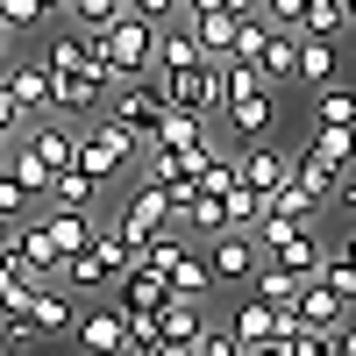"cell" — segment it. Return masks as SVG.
<instances>
[{
  "mask_svg": "<svg viewBox=\"0 0 356 356\" xmlns=\"http://www.w3.org/2000/svg\"><path fill=\"white\" fill-rule=\"evenodd\" d=\"M143 150H150V143H143L136 129H122L114 114H100V122L86 129V143H79V164L93 171L100 186H114V178H122V171H129V164H136Z\"/></svg>",
  "mask_w": 356,
  "mask_h": 356,
  "instance_id": "obj_1",
  "label": "cell"
},
{
  "mask_svg": "<svg viewBox=\"0 0 356 356\" xmlns=\"http://www.w3.org/2000/svg\"><path fill=\"white\" fill-rule=\"evenodd\" d=\"M150 86L171 100V107H193V114H214L221 122V107H228V86H221V57H200V65L186 72H150Z\"/></svg>",
  "mask_w": 356,
  "mask_h": 356,
  "instance_id": "obj_2",
  "label": "cell"
},
{
  "mask_svg": "<svg viewBox=\"0 0 356 356\" xmlns=\"http://www.w3.org/2000/svg\"><path fill=\"white\" fill-rule=\"evenodd\" d=\"M107 114H114L122 129H136L143 143H157V136H164V114H171V100L157 93L150 79H129V86H114V107H107Z\"/></svg>",
  "mask_w": 356,
  "mask_h": 356,
  "instance_id": "obj_3",
  "label": "cell"
},
{
  "mask_svg": "<svg viewBox=\"0 0 356 356\" xmlns=\"http://www.w3.org/2000/svg\"><path fill=\"white\" fill-rule=\"evenodd\" d=\"M221 122H228V136H235V143H271V129H278V86H250V93H228Z\"/></svg>",
  "mask_w": 356,
  "mask_h": 356,
  "instance_id": "obj_4",
  "label": "cell"
},
{
  "mask_svg": "<svg viewBox=\"0 0 356 356\" xmlns=\"http://www.w3.org/2000/svg\"><path fill=\"white\" fill-rule=\"evenodd\" d=\"M207 264H214L221 285H250L257 264H264V243L250 228H221V235H207Z\"/></svg>",
  "mask_w": 356,
  "mask_h": 356,
  "instance_id": "obj_5",
  "label": "cell"
},
{
  "mask_svg": "<svg viewBox=\"0 0 356 356\" xmlns=\"http://www.w3.org/2000/svg\"><path fill=\"white\" fill-rule=\"evenodd\" d=\"M0 86L29 107V122H43V114H57V72L43 65V57H15L8 72H0Z\"/></svg>",
  "mask_w": 356,
  "mask_h": 356,
  "instance_id": "obj_6",
  "label": "cell"
},
{
  "mask_svg": "<svg viewBox=\"0 0 356 356\" xmlns=\"http://www.w3.org/2000/svg\"><path fill=\"white\" fill-rule=\"evenodd\" d=\"M122 228L136 235V243H150V235H164V228H178V207H171V193L157 186V178H143V186L122 200Z\"/></svg>",
  "mask_w": 356,
  "mask_h": 356,
  "instance_id": "obj_7",
  "label": "cell"
},
{
  "mask_svg": "<svg viewBox=\"0 0 356 356\" xmlns=\"http://www.w3.org/2000/svg\"><path fill=\"white\" fill-rule=\"evenodd\" d=\"M72 342H79V356H122L129 349V314L122 307H86Z\"/></svg>",
  "mask_w": 356,
  "mask_h": 356,
  "instance_id": "obj_8",
  "label": "cell"
},
{
  "mask_svg": "<svg viewBox=\"0 0 356 356\" xmlns=\"http://www.w3.org/2000/svg\"><path fill=\"white\" fill-rule=\"evenodd\" d=\"M235 171H243V186H250V193L271 200L285 178H292V150H278V143H243V150H235Z\"/></svg>",
  "mask_w": 356,
  "mask_h": 356,
  "instance_id": "obj_9",
  "label": "cell"
},
{
  "mask_svg": "<svg viewBox=\"0 0 356 356\" xmlns=\"http://www.w3.org/2000/svg\"><path fill=\"white\" fill-rule=\"evenodd\" d=\"M171 300V278L157 271V264H129L122 278H114V307L122 314H157Z\"/></svg>",
  "mask_w": 356,
  "mask_h": 356,
  "instance_id": "obj_10",
  "label": "cell"
},
{
  "mask_svg": "<svg viewBox=\"0 0 356 356\" xmlns=\"http://www.w3.org/2000/svg\"><path fill=\"white\" fill-rule=\"evenodd\" d=\"M79 143H86V129H72V114H43V122L29 129V150H36L50 171H72L79 164Z\"/></svg>",
  "mask_w": 356,
  "mask_h": 356,
  "instance_id": "obj_11",
  "label": "cell"
},
{
  "mask_svg": "<svg viewBox=\"0 0 356 356\" xmlns=\"http://www.w3.org/2000/svg\"><path fill=\"white\" fill-rule=\"evenodd\" d=\"M15 264H29L36 278H65V250H57L50 221H15Z\"/></svg>",
  "mask_w": 356,
  "mask_h": 356,
  "instance_id": "obj_12",
  "label": "cell"
},
{
  "mask_svg": "<svg viewBox=\"0 0 356 356\" xmlns=\"http://www.w3.org/2000/svg\"><path fill=\"white\" fill-rule=\"evenodd\" d=\"M79 314H86V307L72 300V285H57V278H43V285H36V300H29V321H36L43 335H72V328H79Z\"/></svg>",
  "mask_w": 356,
  "mask_h": 356,
  "instance_id": "obj_13",
  "label": "cell"
},
{
  "mask_svg": "<svg viewBox=\"0 0 356 356\" xmlns=\"http://www.w3.org/2000/svg\"><path fill=\"white\" fill-rule=\"evenodd\" d=\"M271 257L285 264V271H300V278H314L321 271V257H328V243H321V228L314 221H292L278 243H271Z\"/></svg>",
  "mask_w": 356,
  "mask_h": 356,
  "instance_id": "obj_14",
  "label": "cell"
},
{
  "mask_svg": "<svg viewBox=\"0 0 356 356\" xmlns=\"http://www.w3.org/2000/svg\"><path fill=\"white\" fill-rule=\"evenodd\" d=\"M292 314H300L307 328H342V321H349L356 307L342 300V292H335L328 278H307V285H300V300H292Z\"/></svg>",
  "mask_w": 356,
  "mask_h": 356,
  "instance_id": "obj_15",
  "label": "cell"
},
{
  "mask_svg": "<svg viewBox=\"0 0 356 356\" xmlns=\"http://www.w3.org/2000/svg\"><path fill=\"white\" fill-rule=\"evenodd\" d=\"M114 93V79L107 72H72V79H57V114H100V100Z\"/></svg>",
  "mask_w": 356,
  "mask_h": 356,
  "instance_id": "obj_16",
  "label": "cell"
},
{
  "mask_svg": "<svg viewBox=\"0 0 356 356\" xmlns=\"http://www.w3.org/2000/svg\"><path fill=\"white\" fill-rule=\"evenodd\" d=\"M342 72V57H335V36H300V72H292V86H335Z\"/></svg>",
  "mask_w": 356,
  "mask_h": 356,
  "instance_id": "obj_17",
  "label": "cell"
},
{
  "mask_svg": "<svg viewBox=\"0 0 356 356\" xmlns=\"http://www.w3.org/2000/svg\"><path fill=\"white\" fill-rule=\"evenodd\" d=\"M200 57H207V50H200V36H193L186 15L157 29V72H186V65H200Z\"/></svg>",
  "mask_w": 356,
  "mask_h": 356,
  "instance_id": "obj_18",
  "label": "cell"
},
{
  "mask_svg": "<svg viewBox=\"0 0 356 356\" xmlns=\"http://www.w3.org/2000/svg\"><path fill=\"white\" fill-rule=\"evenodd\" d=\"M257 72L271 79V86H292V72H300V29H278V22H271V43H264Z\"/></svg>",
  "mask_w": 356,
  "mask_h": 356,
  "instance_id": "obj_19",
  "label": "cell"
},
{
  "mask_svg": "<svg viewBox=\"0 0 356 356\" xmlns=\"http://www.w3.org/2000/svg\"><path fill=\"white\" fill-rule=\"evenodd\" d=\"M157 321H164V342H200L214 328V321H207V300H164Z\"/></svg>",
  "mask_w": 356,
  "mask_h": 356,
  "instance_id": "obj_20",
  "label": "cell"
},
{
  "mask_svg": "<svg viewBox=\"0 0 356 356\" xmlns=\"http://www.w3.org/2000/svg\"><path fill=\"white\" fill-rule=\"evenodd\" d=\"M214 285H221V278H214V264H207L200 250H186V257L171 264V300H207Z\"/></svg>",
  "mask_w": 356,
  "mask_h": 356,
  "instance_id": "obj_21",
  "label": "cell"
},
{
  "mask_svg": "<svg viewBox=\"0 0 356 356\" xmlns=\"http://www.w3.org/2000/svg\"><path fill=\"white\" fill-rule=\"evenodd\" d=\"M50 200H57V207H72V214H93V207H100V178L86 171V164H72V171H57Z\"/></svg>",
  "mask_w": 356,
  "mask_h": 356,
  "instance_id": "obj_22",
  "label": "cell"
},
{
  "mask_svg": "<svg viewBox=\"0 0 356 356\" xmlns=\"http://www.w3.org/2000/svg\"><path fill=\"white\" fill-rule=\"evenodd\" d=\"M300 285H307V278H300V271H285L278 257H264V264H257V278H250V292H257V300H271V307H292V300H300Z\"/></svg>",
  "mask_w": 356,
  "mask_h": 356,
  "instance_id": "obj_23",
  "label": "cell"
},
{
  "mask_svg": "<svg viewBox=\"0 0 356 356\" xmlns=\"http://www.w3.org/2000/svg\"><path fill=\"white\" fill-rule=\"evenodd\" d=\"M43 65H50L57 79L86 72V29H79V22H72V29H50V43H43Z\"/></svg>",
  "mask_w": 356,
  "mask_h": 356,
  "instance_id": "obj_24",
  "label": "cell"
},
{
  "mask_svg": "<svg viewBox=\"0 0 356 356\" xmlns=\"http://www.w3.org/2000/svg\"><path fill=\"white\" fill-rule=\"evenodd\" d=\"M314 129H349L356 136V93L349 86H321L314 93Z\"/></svg>",
  "mask_w": 356,
  "mask_h": 356,
  "instance_id": "obj_25",
  "label": "cell"
},
{
  "mask_svg": "<svg viewBox=\"0 0 356 356\" xmlns=\"http://www.w3.org/2000/svg\"><path fill=\"white\" fill-rule=\"evenodd\" d=\"M186 22H193V36H200L207 57H235V22H243V15L221 8V15H186Z\"/></svg>",
  "mask_w": 356,
  "mask_h": 356,
  "instance_id": "obj_26",
  "label": "cell"
},
{
  "mask_svg": "<svg viewBox=\"0 0 356 356\" xmlns=\"http://www.w3.org/2000/svg\"><path fill=\"white\" fill-rule=\"evenodd\" d=\"M8 164H15V178L29 186V200H50V186H57V171L29 150V143H8Z\"/></svg>",
  "mask_w": 356,
  "mask_h": 356,
  "instance_id": "obj_27",
  "label": "cell"
},
{
  "mask_svg": "<svg viewBox=\"0 0 356 356\" xmlns=\"http://www.w3.org/2000/svg\"><path fill=\"white\" fill-rule=\"evenodd\" d=\"M36 271L29 264H0V314H29V300H36Z\"/></svg>",
  "mask_w": 356,
  "mask_h": 356,
  "instance_id": "obj_28",
  "label": "cell"
},
{
  "mask_svg": "<svg viewBox=\"0 0 356 356\" xmlns=\"http://www.w3.org/2000/svg\"><path fill=\"white\" fill-rule=\"evenodd\" d=\"M50 235H57V250H65V257H79L86 243H93V221H86V214H72V207H57V214H50Z\"/></svg>",
  "mask_w": 356,
  "mask_h": 356,
  "instance_id": "obj_29",
  "label": "cell"
},
{
  "mask_svg": "<svg viewBox=\"0 0 356 356\" xmlns=\"http://www.w3.org/2000/svg\"><path fill=\"white\" fill-rule=\"evenodd\" d=\"M271 207H278V214H292V221H314V214H321V193H307V186H300V171H292L285 186L271 193Z\"/></svg>",
  "mask_w": 356,
  "mask_h": 356,
  "instance_id": "obj_30",
  "label": "cell"
},
{
  "mask_svg": "<svg viewBox=\"0 0 356 356\" xmlns=\"http://www.w3.org/2000/svg\"><path fill=\"white\" fill-rule=\"evenodd\" d=\"M136 15V0H72V22L79 29H107V22H122Z\"/></svg>",
  "mask_w": 356,
  "mask_h": 356,
  "instance_id": "obj_31",
  "label": "cell"
},
{
  "mask_svg": "<svg viewBox=\"0 0 356 356\" xmlns=\"http://www.w3.org/2000/svg\"><path fill=\"white\" fill-rule=\"evenodd\" d=\"M314 278H328V285L342 292V300L356 307V257H349V250H328V257H321V271H314Z\"/></svg>",
  "mask_w": 356,
  "mask_h": 356,
  "instance_id": "obj_32",
  "label": "cell"
},
{
  "mask_svg": "<svg viewBox=\"0 0 356 356\" xmlns=\"http://www.w3.org/2000/svg\"><path fill=\"white\" fill-rule=\"evenodd\" d=\"M22 207H29V186L15 178V164H8V143H0V221H22Z\"/></svg>",
  "mask_w": 356,
  "mask_h": 356,
  "instance_id": "obj_33",
  "label": "cell"
},
{
  "mask_svg": "<svg viewBox=\"0 0 356 356\" xmlns=\"http://www.w3.org/2000/svg\"><path fill=\"white\" fill-rule=\"evenodd\" d=\"M0 342H8V349L22 356V349H36V342H43V328H36L29 314H0Z\"/></svg>",
  "mask_w": 356,
  "mask_h": 356,
  "instance_id": "obj_34",
  "label": "cell"
},
{
  "mask_svg": "<svg viewBox=\"0 0 356 356\" xmlns=\"http://www.w3.org/2000/svg\"><path fill=\"white\" fill-rule=\"evenodd\" d=\"M0 22H8V29H43V22H57V15L43 8V0H0Z\"/></svg>",
  "mask_w": 356,
  "mask_h": 356,
  "instance_id": "obj_35",
  "label": "cell"
},
{
  "mask_svg": "<svg viewBox=\"0 0 356 356\" xmlns=\"http://www.w3.org/2000/svg\"><path fill=\"white\" fill-rule=\"evenodd\" d=\"M285 349H292V356H335V328H300Z\"/></svg>",
  "mask_w": 356,
  "mask_h": 356,
  "instance_id": "obj_36",
  "label": "cell"
},
{
  "mask_svg": "<svg viewBox=\"0 0 356 356\" xmlns=\"http://www.w3.org/2000/svg\"><path fill=\"white\" fill-rule=\"evenodd\" d=\"M200 356H243V342H235V328H207L200 342H193Z\"/></svg>",
  "mask_w": 356,
  "mask_h": 356,
  "instance_id": "obj_37",
  "label": "cell"
},
{
  "mask_svg": "<svg viewBox=\"0 0 356 356\" xmlns=\"http://www.w3.org/2000/svg\"><path fill=\"white\" fill-rule=\"evenodd\" d=\"M22 122H29V107L8 93V86H0V143H15V129H22Z\"/></svg>",
  "mask_w": 356,
  "mask_h": 356,
  "instance_id": "obj_38",
  "label": "cell"
},
{
  "mask_svg": "<svg viewBox=\"0 0 356 356\" xmlns=\"http://www.w3.org/2000/svg\"><path fill=\"white\" fill-rule=\"evenodd\" d=\"M264 15L278 29H307V0H264Z\"/></svg>",
  "mask_w": 356,
  "mask_h": 356,
  "instance_id": "obj_39",
  "label": "cell"
},
{
  "mask_svg": "<svg viewBox=\"0 0 356 356\" xmlns=\"http://www.w3.org/2000/svg\"><path fill=\"white\" fill-rule=\"evenodd\" d=\"M136 15L164 29V22H178V15H186V0H136Z\"/></svg>",
  "mask_w": 356,
  "mask_h": 356,
  "instance_id": "obj_40",
  "label": "cell"
},
{
  "mask_svg": "<svg viewBox=\"0 0 356 356\" xmlns=\"http://www.w3.org/2000/svg\"><path fill=\"white\" fill-rule=\"evenodd\" d=\"M335 356H356V314H349L342 328H335Z\"/></svg>",
  "mask_w": 356,
  "mask_h": 356,
  "instance_id": "obj_41",
  "label": "cell"
},
{
  "mask_svg": "<svg viewBox=\"0 0 356 356\" xmlns=\"http://www.w3.org/2000/svg\"><path fill=\"white\" fill-rule=\"evenodd\" d=\"M0 264H15V221H0Z\"/></svg>",
  "mask_w": 356,
  "mask_h": 356,
  "instance_id": "obj_42",
  "label": "cell"
},
{
  "mask_svg": "<svg viewBox=\"0 0 356 356\" xmlns=\"http://www.w3.org/2000/svg\"><path fill=\"white\" fill-rule=\"evenodd\" d=\"M228 0H186V15H221Z\"/></svg>",
  "mask_w": 356,
  "mask_h": 356,
  "instance_id": "obj_43",
  "label": "cell"
},
{
  "mask_svg": "<svg viewBox=\"0 0 356 356\" xmlns=\"http://www.w3.org/2000/svg\"><path fill=\"white\" fill-rule=\"evenodd\" d=\"M243 356H292L285 342H257V349H243Z\"/></svg>",
  "mask_w": 356,
  "mask_h": 356,
  "instance_id": "obj_44",
  "label": "cell"
},
{
  "mask_svg": "<svg viewBox=\"0 0 356 356\" xmlns=\"http://www.w3.org/2000/svg\"><path fill=\"white\" fill-rule=\"evenodd\" d=\"M228 15H264V0H228Z\"/></svg>",
  "mask_w": 356,
  "mask_h": 356,
  "instance_id": "obj_45",
  "label": "cell"
},
{
  "mask_svg": "<svg viewBox=\"0 0 356 356\" xmlns=\"http://www.w3.org/2000/svg\"><path fill=\"white\" fill-rule=\"evenodd\" d=\"M314 8H349V0H307V15H314Z\"/></svg>",
  "mask_w": 356,
  "mask_h": 356,
  "instance_id": "obj_46",
  "label": "cell"
},
{
  "mask_svg": "<svg viewBox=\"0 0 356 356\" xmlns=\"http://www.w3.org/2000/svg\"><path fill=\"white\" fill-rule=\"evenodd\" d=\"M8 43H15V29H8V22H0V57H8Z\"/></svg>",
  "mask_w": 356,
  "mask_h": 356,
  "instance_id": "obj_47",
  "label": "cell"
},
{
  "mask_svg": "<svg viewBox=\"0 0 356 356\" xmlns=\"http://www.w3.org/2000/svg\"><path fill=\"white\" fill-rule=\"evenodd\" d=\"M43 8H50V15H72V0H43Z\"/></svg>",
  "mask_w": 356,
  "mask_h": 356,
  "instance_id": "obj_48",
  "label": "cell"
},
{
  "mask_svg": "<svg viewBox=\"0 0 356 356\" xmlns=\"http://www.w3.org/2000/svg\"><path fill=\"white\" fill-rule=\"evenodd\" d=\"M342 250H349V257H356V235H349V243H342Z\"/></svg>",
  "mask_w": 356,
  "mask_h": 356,
  "instance_id": "obj_49",
  "label": "cell"
},
{
  "mask_svg": "<svg viewBox=\"0 0 356 356\" xmlns=\"http://www.w3.org/2000/svg\"><path fill=\"white\" fill-rule=\"evenodd\" d=\"M0 356H15V349H8V342H0Z\"/></svg>",
  "mask_w": 356,
  "mask_h": 356,
  "instance_id": "obj_50",
  "label": "cell"
},
{
  "mask_svg": "<svg viewBox=\"0 0 356 356\" xmlns=\"http://www.w3.org/2000/svg\"><path fill=\"white\" fill-rule=\"evenodd\" d=\"M349 22H356V0H349Z\"/></svg>",
  "mask_w": 356,
  "mask_h": 356,
  "instance_id": "obj_51",
  "label": "cell"
}]
</instances>
